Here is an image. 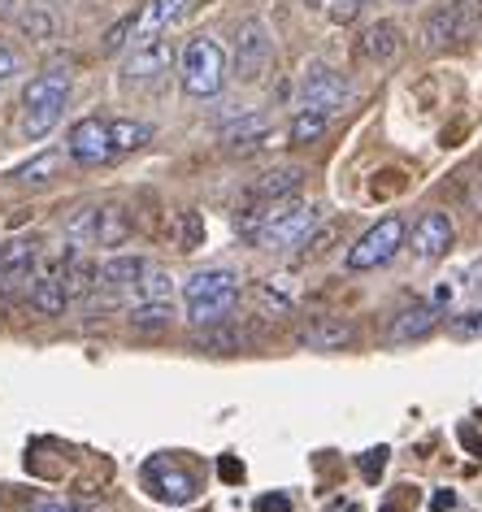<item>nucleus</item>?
Returning a JSON list of instances; mask_svg holds the SVG:
<instances>
[{
  "label": "nucleus",
  "mask_w": 482,
  "mask_h": 512,
  "mask_svg": "<svg viewBox=\"0 0 482 512\" xmlns=\"http://www.w3.org/2000/svg\"><path fill=\"white\" fill-rule=\"evenodd\" d=\"M70 100V66H48L22 87V135L27 139H44L53 126L61 122Z\"/></svg>",
  "instance_id": "1"
},
{
  "label": "nucleus",
  "mask_w": 482,
  "mask_h": 512,
  "mask_svg": "<svg viewBox=\"0 0 482 512\" xmlns=\"http://www.w3.org/2000/svg\"><path fill=\"white\" fill-rule=\"evenodd\" d=\"M183 304L192 326H218L239 304V274L235 270H196L183 283Z\"/></svg>",
  "instance_id": "2"
},
{
  "label": "nucleus",
  "mask_w": 482,
  "mask_h": 512,
  "mask_svg": "<svg viewBox=\"0 0 482 512\" xmlns=\"http://www.w3.org/2000/svg\"><path fill=\"white\" fill-rule=\"evenodd\" d=\"M226 74H231V61H226V48L213 40V35H196L183 48L179 61V79L183 92L192 100H213L226 87Z\"/></svg>",
  "instance_id": "3"
},
{
  "label": "nucleus",
  "mask_w": 482,
  "mask_h": 512,
  "mask_svg": "<svg viewBox=\"0 0 482 512\" xmlns=\"http://www.w3.org/2000/svg\"><path fill=\"white\" fill-rule=\"evenodd\" d=\"M317 226H322V209H317V204L278 200V204L265 209V222L252 239L270 252H287V248H296V243H309Z\"/></svg>",
  "instance_id": "4"
},
{
  "label": "nucleus",
  "mask_w": 482,
  "mask_h": 512,
  "mask_svg": "<svg viewBox=\"0 0 482 512\" xmlns=\"http://www.w3.org/2000/svg\"><path fill=\"white\" fill-rule=\"evenodd\" d=\"M131 213L122 209V204H87L66 222V239L74 248H83V243H96V248H122L126 239H131Z\"/></svg>",
  "instance_id": "5"
},
{
  "label": "nucleus",
  "mask_w": 482,
  "mask_h": 512,
  "mask_svg": "<svg viewBox=\"0 0 482 512\" xmlns=\"http://www.w3.org/2000/svg\"><path fill=\"white\" fill-rule=\"evenodd\" d=\"M404 243H409V226H404V217H383V222H374L365 235L348 248V270L352 274H365V270H378V265H387L391 256H396Z\"/></svg>",
  "instance_id": "6"
},
{
  "label": "nucleus",
  "mask_w": 482,
  "mask_h": 512,
  "mask_svg": "<svg viewBox=\"0 0 482 512\" xmlns=\"http://www.w3.org/2000/svg\"><path fill=\"white\" fill-rule=\"evenodd\" d=\"M482 22V0H448L435 14H426L422 22V44L426 48H448L461 44L474 35V27Z\"/></svg>",
  "instance_id": "7"
},
{
  "label": "nucleus",
  "mask_w": 482,
  "mask_h": 512,
  "mask_svg": "<svg viewBox=\"0 0 482 512\" xmlns=\"http://www.w3.org/2000/svg\"><path fill=\"white\" fill-rule=\"evenodd\" d=\"M270 57H274V35L261 18H248L239 22L235 31V53H231V70L239 83H257L265 70H270Z\"/></svg>",
  "instance_id": "8"
},
{
  "label": "nucleus",
  "mask_w": 482,
  "mask_h": 512,
  "mask_svg": "<svg viewBox=\"0 0 482 512\" xmlns=\"http://www.w3.org/2000/svg\"><path fill=\"white\" fill-rule=\"evenodd\" d=\"M352 105V87L339 70L331 66H309L300 79V109H313V113H339Z\"/></svg>",
  "instance_id": "9"
},
{
  "label": "nucleus",
  "mask_w": 482,
  "mask_h": 512,
  "mask_svg": "<svg viewBox=\"0 0 482 512\" xmlns=\"http://www.w3.org/2000/svg\"><path fill=\"white\" fill-rule=\"evenodd\" d=\"M66 157L83 170H96V165H109L113 161V135H109V122L105 118H83L70 126L66 135Z\"/></svg>",
  "instance_id": "10"
},
{
  "label": "nucleus",
  "mask_w": 482,
  "mask_h": 512,
  "mask_svg": "<svg viewBox=\"0 0 482 512\" xmlns=\"http://www.w3.org/2000/svg\"><path fill=\"white\" fill-rule=\"evenodd\" d=\"M452 243H456V226L443 209H426L409 230V248L417 261H439V256L452 252Z\"/></svg>",
  "instance_id": "11"
},
{
  "label": "nucleus",
  "mask_w": 482,
  "mask_h": 512,
  "mask_svg": "<svg viewBox=\"0 0 482 512\" xmlns=\"http://www.w3.org/2000/svg\"><path fill=\"white\" fill-rule=\"evenodd\" d=\"M170 66H174V44L166 35H157V40H139L131 48V57L122 61V79L126 83H157L170 74Z\"/></svg>",
  "instance_id": "12"
},
{
  "label": "nucleus",
  "mask_w": 482,
  "mask_h": 512,
  "mask_svg": "<svg viewBox=\"0 0 482 512\" xmlns=\"http://www.w3.org/2000/svg\"><path fill=\"white\" fill-rule=\"evenodd\" d=\"M187 5H192V0H148V5L135 14V44H139V40H157V35H166L174 22L187 14Z\"/></svg>",
  "instance_id": "13"
},
{
  "label": "nucleus",
  "mask_w": 482,
  "mask_h": 512,
  "mask_svg": "<svg viewBox=\"0 0 482 512\" xmlns=\"http://www.w3.org/2000/svg\"><path fill=\"white\" fill-rule=\"evenodd\" d=\"M352 339H357V330H352V322H344V317H313V322L300 330V343L313 352H344Z\"/></svg>",
  "instance_id": "14"
},
{
  "label": "nucleus",
  "mask_w": 482,
  "mask_h": 512,
  "mask_svg": "<svg viewBox=\"0 0 482 512\" xmlns=\"http://www.w3.org/2000/svg\"><path fill=\"white\" fill-rule=\"evenodd\" d=\"M144 270H148V261H144V256H135V252L109 256V261L96 265V287H105V291H135L139 278H144Z\"/></svg>",
  "instance_id": "15"
},
{
  "label": "nucleus",
  "mask_w": 482,
  "mask_h": 512,
  "mask_svg": "<svg viewBox=\"0 0 482 512\" xmlns=\"http://www.w3.org/2000/svg\"><path fill=\"white\" fill-rule=\"evenodd\" d=\"M31 304H35V313H44V317H61V313H66L70 291H66V283H61V274L53 270V261H44V270H35V278H31Z\"/></svg>",
  "instance_id": "16"
},
{
  "label": "nucleus",
  "mask_w": 482,
  "mask_h": 512,
  "mask_svg": "<svg viewBox=\"0 0 482 512\" xmlns=\"http://www.w3.org/2000/svg\"><path fill=\"white\" fill-rule=\"evenodd\" d=\"M400 44H404V35H400L396 22H374V27H365V31H361L357 53H361V61L387 66V61H396V57H400Z\"/></svg>",
  "instance_id": "17"
},
{
  "label": "nucleus",
  "mask_w": 482,
  "mask_h": 512,
  "mask_svg": "<svg viewBox=\"0 0 482 512\" xmlns=\"http://www.w3.org/2000/svg\"><path fill=\"white\" fill-rule=\"evenodd\" d=\"M300 187H304V170H300V165H287V170L261 174L257 183H252L248 196L257 200V204H278V200H291Z\"/></svg>",
  "instance_id": "18"
},
{
  "label": "nucleus",
  "mask_w": 482,
  "mask_h": 512,
  "mask_svg": "<svg viewBox=\"0 0 482 512\" xmlns=\"http://www.w3.org/2000/svg\"><path fill=\"white\" fill-rule=\"evenodd\" d=\"M435 326H439V309H435V304H409V309L396 317V326H391V343L426 339Z\"/></svg>",
  "instance_id": "19"
},
{
  "label": "nucleus",
  "mask_w": 482,
  "mask_h": 512,
  "mask_svg": "<svg viewBox=\"0 0 482 512\" xmlns=\"http://www.w3.org/2000/svg\"><path fill=\"white\" fill-rule=\"evenodd\" d=\"M148 482H157V495H161V499H170V504H187V499L196 495L192 473L170 469L166 460H157V465H148Z\"/></svg>",
  "instance_id": "20"
},
{
  "label": "nucleus",
  "mask_w": 482,
  "mask_h": 512,
  "mask_svg": "<svg viewBox=\"0 0 482 512\" xmlns=\"http://www.w3.org/2000/svg\"><path fill=\"white\" fill-rule=\"evenodd\" d=\"M265 135H270V118H265V113H248V118H239L222 131V148L248 152V148H257Z\"/></svg>",
  "instance_id": "21"
},
{
  "label": "nucleus",
  "mask_w": 482,
  "mask_h": 512,
  "mask_svg": "<svg viewBox=\"0 0 482 512\" xmlns=\"http://www.w3.org/2000/svg\"><path fill=\"white\" fill-rule=\"evenodd\" d=\"M109 135H113V157H126V152H139L152 139V126L148 122H135V118H113L109 122Z\"/></svg>",
  "instance_id": "22"
},
{
  "label": "nucleus",
  "mask_w": 482,
  "mask_h": 512,
  "mask_svg": "<svg viewBox=\"0 0 482 512\" xmlns=\"http://www.w3.org/2000/svg\"><path fill=\"white\" fill-rule=\"evenodd\" d=\"M170 322H174L170 300H139L131 309V326L135 330H166Z\"/></svg>",
  "instance_id": "23"
},
{
  "label": "nucleus",
  "mask_w": 482,
  "mask_h": 512,
  "mask_svg": "<svg viewBox=\"0 0 482 512\" xmlns=\"http://www.w3.org/2000/svg\"><path fill=\"white\" fill-rule=\"evenodd\" d=\"M326 126H331V118H326V113L300 109L296 118H291V144H317V139L326 135Z\"/></svg>",
  "instance_id": "24"
},
{
  "label": "nucleus",
  "mask_w": 482,
  "mask_h": 512,
  "mask_svg": "<svg viewBox=\"0 0 482 512\" xmlns=\"http://www.w3.org/2000/svg\"><path fill=\"white\" fill-rule=\"evenodd\" d=\"M57 165H61V152H40L35 161H27V165H18L14 170V183H48V178L57 174Z\"/></svg>",
  "instance_id": "25"
},
{
  "label": "nucleus",
  "mask_w": 482,
  "mask_h": 512,
  "mask_svg": "<svg viewBox=\"0 0 482 512\" xmlns=\"http://www.w3.org/2000/svg\"><path fill=\"white\" fill-rule=\"evenodd\" d=\"M244 339H248L244 330H231L222 322L218 326H200V348H205V352H235Z\"/></svg>",
  "instance_id": "26"
},
{
  "label": "nucleus",
  "mask_w": 482,
  "mask_h": 512,
  "mask_svg": "<svg viewBox=\"0 0 482 512\" xmlns=\"http://www.w3.org/2000/svg\"><path fill=\"white\" fill-rule=\"evenodd\" d=\"M135 296H139V300H170V296H174L170 274L157 270V265H148L144 278H139V287H135Z\"/></svg>",
  "instance_id": "27"
},
{
  "label": "nucleus",
  "mask_w": 482,
  "mask_h": 512,
  "mask_svg": "<svg viewBox=\"0 0 482 512\" xmlns=\"http://www.w3.org/2000/svg\"><path fill=\"white\" fill-rule=\"evenodd\" d=\"M18 22H22V31H27V40H53L57 35V18L48 14V9H27Z\"/></svg>",
  "instance_id": "28"
},
{
  "label": "nucleus",
  "mask_w": 482,
  "mask_h": 512,
  "mask_svg": "<svg viewBox=\"0 0 482 512\" xmlns=\"http://www.w3.org/2000/svg\"><path fill=\"white\" fill-rule=\"evenodd\" d=\"M448 335H452V339H482V304L456 313L452 322H448Z\"/></svg>",
  "instance_id": "29"
},
{
  "label": "nucleus",
  "mask_w": 482,
  "mask_h": 512,
  "mask_svg": "<svg viewBox=\"0 0 482 512\" xmlns=\"http://www.w3.org/2000/svg\"><path fill=\"white\" fill-rule=\"evenodd\" d=\"M131 40H135V14H126L118 27L105 31V44H100V48H105V53H118V48H126Z\"/></svg>",
  "instance_id": "30"
},
{
  "label": "nucleus",
  "mask_w": 482,
  "mask_h": 512,
  "mask_svg": "<svg viewBox=\"0 0 482 512\" xmlns=\"http://www.w3.org/2000/svg\"><path fill=\"white\" fill-rule=\"evenodd\" d=\"M27 512H92V504H79V499H40Z\"/></svg>",
  "instance_id": "31"
},
{
  "label": "nucleus",
  "mask_w": 482,
  "mask_h": 512,
  "mask_svg": "<svg viewBox=\"0 0 482 512\" xmlns=\"http://www.w3.org/2000/svg\"><path fill=\"white\" fill-rule=\"evenodd\" d=\"M361 0H326V14H331V22H352L361 14Z\"/></svg>",
  "instance_id": "32"
},
{
  "label": "nucleus",
  "mask_w": 482,
  "mask_h": 512,
  "mask_svg": "<svg viewBox=\"0 0 482 512\" xmlns=\"http://www.w3.org/2000/svg\"><path fill=\"white\" fill-rule=\"evenodd\" d=\"M22 70V61H18V53L9 44H0V83L5 79H14V74Z\"/></svg>",
  "instance_id": "33"
},
{
  "label": "nucleus",
  "mask_w": 482,
  "mask_h": 512,
  "mask_svg": "<svg viewBox=\"0 0 482 512\" xmlns=\"http://www.w3.org/2000/svg\"><path fill=\"white\" fill-rule=\"evenodd\" d=\"M183 248H200V217L183 213Z\"/></svg>",
  "instance_id": "34"
},
{
  "label": "nucleus",
  "mask_w": 482,
  "mask_h": 512,
  "mask_svg": "<svg viewBox=\"0 0 482 512\" xmlns=\"http://www.w3.org/2000/svg\"><path fill=\"white\" fill-rule=\"evenodd\" d=\"M465 291H469V296H474V304H482V261H478L474 270L465 274Z\"/></svg>",
  "instance_id": "35"
},
{
  "label": "nucleus",
  "mask_w": 482,
  "mask_h": 512,
  "mask_svg": "<svg viewBox=\"0 0 482 512\" xmlns=\"http://www.w3.org/2000/svg\"><path fill=\"white\" fill-rule=\"evenodd\" d=\"M257 512H291V504H287V495H265Z\"/></svg>",
  "instance_id": "36"
},
{
  "label": "nucleus",
  "mask_w": 482,
  "mask_h": 512,
  "mask_svg": "<svg viewBox=\"0 0 482 512\" xmlns=\"http://www.w3.org/2000/svg\"><path fill=\"white\" fill-rule=\"evenodd\" d=\"M313 5H322V0H313Z\"/></svg>",
  "instance_id": "37"
},
{
  "label": "nucleus",
  "mask_w": 482,
  "mask_h": 512,
  "mask_svg": "<svg viewBox=\"0 0 482 512\" xmlns=\"http://www.w3.org/2000/svg\"><path fill=\"white\" fill-rule=\"evenodd\" d=\"M361 5H365V0H361Z\"/></svg>",
  "instance_id": "38"
},
{
  "label": "nucleus",
  "mask_w": 482,
  "mask_h": 512,
  "mask_svg": "<svg viewBox=\"0 0 482 512\" xmlns=\"http://www.w3.org/2000/svg\"><path fill=\"white\" fill-rule=\"evenodd\" d=\"M400 5H404V0H400Z\"/></svg>",
  "instance_id": "39"
}]
</instances>
